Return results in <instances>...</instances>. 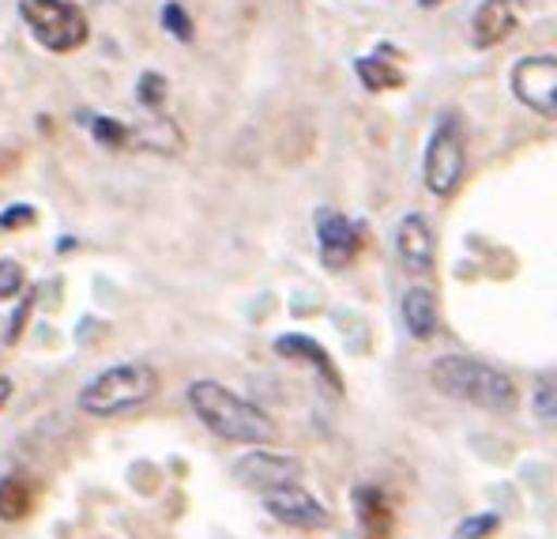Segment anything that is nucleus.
<instances>
[{"label":"nucleus","mask_w":557,"mask_h":539,"mask_svg":"<svg viewBox=\"0 0 557 539\" xmlns=\"http://www.w3.org/2000/svg\"><path fill=\"white\" fill-rule=\"evenodd\" d=\"M502 532V513H467L460 525L453 528V539H490Z\"/></svg>","instance_id":"17"},{"label":"nucleus","mask_w":557,"mask_h":539,"mask_svg":"<svg viewBox=\"0 0 557 539\" xmlns=\"http://www.w3.org/2000/svg\"><path fill=\"white\" fill-rule=\"evenodd\" d=\"M516 30V4L512 0H479L471 15V46L494 49Z\"/></svg>","instance_id":"13"},{"label":"nucleus","mask_w":557,"mask_h":539,"mask_svg":"<svg viewBox=\"0 0 557 539\" xmlns=\"http://www.w3.org/2000/svg\"><path fill=\"white\" fill-rule=\"evenodd\" d=\"M260 502H264V510L272 513L278 525L298 528V532H317V528H324L327 520H332L327 517V505L301 483L268 490V494H260Z\"/></svg>","instance_id":"8"},{"label":"nucleus","mask_w":557,"mask_h":539,"mask_svg":"<svg viewBox=\"0 0 557 539\" xmlns=\"http://www.w3.org/2000/svg\"><path fill=\"white\" fill-rule=\"evenodd\" d=\"M350 505H355V520L366 539H388L396 528V505L376 483H358L350 490Z\"/></svg>","instance_id":"12"},{"label":"nucleus","mask_w":557,"mask_h":539,"mask_svg":"<svg viewBox=\"0 0 557 539\" xmlns=\"http://www.w3.org/2000/svg\"><path fill=\"white\" fill-rule=\"evenodd\" d=\"M188 407L193 415L211 430L215 438L234 441V445H268L275 438V422L264 407L252 400L237 396L234 389L219 385V381H193L188 385Z\"/></svg>","instance_id":"1"},{"label":"nucleus","mask_w":557,"mask_h":539,"mask_svg":"<svg viewBox=\"0 0 557 539\" xmlns=\"http://www.w3.org/2000/svg\"><path fill=\"white\" fill-rule=\"evenodd\" d=\"M166 91H170V84H166V76H162V72H144V76H139V84H136L139 106H144V110H151V113L162 110Z\"/></svg>","instance_id":"19"},{"label":"nucleus","mask_w":557,"mask_h":539,"mask_svg":"<svg viewBox=\"0 0 557 539\" xmlns=\"http://www.w3.org/2000/svg\"><path fill=\"white\" fill-rule=\"evenodd\" d=\"M20 15L35 42L49 53H72L91 38L87 15L76 0H20Z\"/></svg>","instance_id":"5"},{"label":"nucleus","mask_w":557,"mask_h":539,"mask_svg":"<svg viewBox=\"0 0 557 539\" xmlns=\"http://www.w3.org/2000/svg\"><path fill=\"white\" fill-rule=\"evenodd\" d=\"M35 309V294H27V298L20 302V314L12 317V329H8V343H15L20 340V332H23V321H27V314Z\"/></svg>","instance_id":"24"},{"label":"nucleus","mask_w":557,"mask_h":539,"mask_svg":"<svg viewBox=\"0 0 557 539\" xmlns=\"http://www.w3.org/2000/svg\"><path fill=\"white\" fill-rule=\"evenodd\" d=\"M355 72H358V79H362L366 91H373V95L396 91V87H404V79H407L404 72H399L392 61H384V57H358Z\"/></svg>","instance_id":"15"},{"label":"nucleus","mask_w":557,"mask_h":539,"mask_svg":"<svg viewBox=\"0 0 557 539\" xmlns=\"http://www.w3.org/2000/svg\"><path fill=\"white\" fill-rule=\"evenodd\" d=\"M467 174V128L456 110H445L422 151V182L437 200L460 193Z\"/></svg>","instance_id":"4"},{"label":"nucleus","mask_w":557,"mask_h":539,"mask_svg":"<svg viewBox=\"0 0 557 539\" xmlns=\"http://www.w3.org/2000/svg\"><path fill=\"white\" fill-rule=\"evenodd\" d=\"M430 385L456 404H471L482 412L509 415L520 407V389L505 370L467 355H441L430 366Z\"/></svg>","instance_id":"2"},{"label":"nucleus","mask_w":557,"mask_h":539,"mask_svg":"<svg viewBox=\"0 0 557 539\" xmlns=\"http://www.w3.org/2000/svg\"><path fill=\"white\" fill-rule=\"evenodd\" d=\"M12 392H15V385L8 378H0V412H4L8 404H12Z\"/></svg>","instance_id":"25"},{"label":"nucleus","mask_w":557,"mask_h":539,"mask_svg":"<svg viewBox=\"0 0 557 539\" xmlns=\"http://www.w3.org/2000/svg\"><path fill=\"white\" fill-rule=\"evenodd\" d=\"M23 283H27V275H23L20 260H0V302L15 298V294H23Z\"/></svg>","instance_id":"22"},{"label":"nucleus","mask_w":557,"mask_h":539,"mask_svg":"<svg viewBox=\"0 0 557 539\" xmlns=\"http://www.w3.org/2000/svg\"><path fill=\"white\" fill-rule=\"evenodd\" d=\"M35 505V487L23 476L0 479V520H23Z\"/></svg>","instance_id":"16"},{"label":"nucleus","mask_w":557,"mask_h":539,"mask_svg":"<svg viewBox=\"0 0 557 539\" xmlns=\"http://www.w3.org/2000/svg\"><path fill=\"white\" fill-rule=\"evenodd\" d=\"M275 355L286 358V363H301L309 366V370L317 373V378L324 381L327 389L335 392V396H343V378H339V366L332 363V355L317 343L313 336H301V332H286V336H278L275 343Z\"/></svg>","instance_id":"11"},{"label":"nucleus","mask_w":557,"mask_h":539,"mask_svg":"<svg viewBox=\"0 0 557 539\" xmlns=\"http://www.w3.org/2000/svg\"><path fill=\"white\" fill-rule=\"evenodd\" d=\"M35 223V208L30 204H12V208L0 216V231H20V226Z\"/></svg>","instance_id":"23"},{"label":"nucleus","mask_w":557,"mask_h":539,"mask_svg":"<svg viewBox=\"0 0 557 539\" xmlns=\"http://www.w3.org/2000/svg\"><path fill=\"white\" fill-rule=\"evenodd\" d=\"M313 226H317V249H321V265L327 272H343L358 260L366 245V234L355 219H347L343 211L335 208H317L313 216Z\"/></svg>","instance_id":"7"},{"label":"nucleus","mask_w":557,"mask_h":539,"mask_svg":"<svg viewBox=\"0 0 557 539\" xmlns=\"http://www.w3.org/2000/svg\"><path fill=\"white\" fill-rule=\"evenodd\" d=\"M509 87L523 110L557 121V53L520 57L509 72Z\"/></svg>","instance_id":"6"},{"label":"nucleus","mask_w":557,"mask_h":539,"mask_svg":"<svg viewBox=\"0 0 557 539\" xmlns=\"http://www.w3.org/2000/svg\"><path fill=\"white\" fill-rule=\"evenodd\" d=\"M531 412L543 422H557V378H543L531 392Z\"/></svg>","instance_id":"20"},{"label":"nucleus","mask_w":557,"mask_h":539,"mask_svg":"<svg viewBox=\"0 0 557 539\" xmlns=\"http://www.w3.org/2000/svg\"><path fill=\"white\" fill-rule=\"evenodd\" d=\"M159 392V373L147 363H117L102 370L98 378L79 389V412L95 415V419H110V415L133 412V407L154 400Z\"/></svg>","instance_id":"3"},{"label":"nucleus","mask_w":557,"mask_h":539,"mask_svg":"<svg viewBox=\"0 0 557 539\" xmlns=\"http://www.w3.org/2000/svg\"><path fill=\"white\" fill-rule=\"evenodd\" d=\"M234 479L242 487L257 490V494H268V490H275V487L298 483L301 461L290 453H275V449L252 445V453H245L242 461L234 464Z\"/></svg>","instance_id":"9"},{"label":"nucleus","mask_w":557,"mask_h":539,"mask_svg":"<svg viewBox=\"0 0 557 539\" xmlns=\"http://www.w3.org/2000/svg\"><path fill=\"white\" fill-rule=\"evenodd\" d=\"M162 27L170 30V35L177 38V42H193V35H196V27H193V15L185 12L177 0H170L166 8H162Z\"/></svg>","instance_id":"21"},{"label":"nucleus","mask_w":557,"mask_h":539,"mask_svg":"<svg viewBox=\"0 0 557 539\" xmlns=\"http://www.w3.org/2000/svg\"><path fill=\"white\" fill-rule=\"evenodd\" d=\"M396 257L404 265L407 275H433L437 268V238H433V226L422 211H407L396 223Z\"/></svg>","instance_id":"10"},{"label":"nucleus","mask_w":557,"mask_h":539,"mask_svg":"<svg viewBox=\"0 0 557 539\" xmlns=\"http://www.w3.org/2000/svg\"><path fill=\"white\" fill-rule=\"evenodd\" d=\"M87 128H91V136H95L98 144H102V147H113V151L133 140V133H128V128L121 125V121L106 118V113H95V118L87 121Z\"/></svg>","instance_id":"18"},{"label":"nucleus","mask_w":557,"mask_h":539,"mask_svg":"<svg viewBox=\"0 0 557 539\" xmlns=\"http://www.w3.org/2000/svg\"><path fill=\"white\" fill-rule=\"evenodd\" d=\"M422 8H437V4H445V0H418Z\"/></svg>","instance_id":"26"},{"label":"nucleus","mask_w":557,"mask_h":539,"mask_svg":"<svg viewBox=\"0 0 557 539\" xmlns=\"http://www.w3.org/2000/svg\"><path fill=\"white\" fill-rule=\"evenodd\" d=\"M399 314H404L407 332H411L418 343L437 336L441 314H437V294L430 287H407L404 302H399Z\"/></svg>","instance_id":"14"}]
</instances>
